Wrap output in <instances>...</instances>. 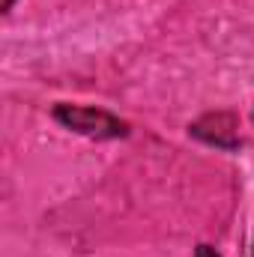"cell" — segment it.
Wrapping results in <instances>:
<instances>
[{
  "label": "cell",
  "mask_w": 254,
  "mask_h": 257,
  "mask_svg": "<svg viewBox=\"0 0 254 257\" xmlns=\"http://www.w3.org/2000/svg\"><path fill=\"white\" fill-rule=\"evenodd\" d=\"M251 257H254V239H251Z\"/></svg>",
  "instance_id": "cell-5"
},
{
  "label": "cell",
  "mask_w": 254,
  "mask_h": 257,
  "mask_svg": "<svg viewBox=\"0 0 254 257\" xmlns=\"http://www.w3.org/2000/svg\"><path fill=\"white\" fill-rule=\"evenodd\" d=\"M12 6H15V0H3V3H0V12H9Z\"/></svg>",
  "instance_id": "cell-4"
},
{
  "label": "cell",
  "mask_w": 254,
  "mask_h": 257,
  "mask_svg": "<svg viewBox=\"0 0 254 257\" xmlns=\"http://www.w3.org/2000/svg\"><path fill=\"white\" fill-rule=\"evenodd\" d=\"M51 117L69 132H78L84 138H93V141H117V138H126L129 135V123L120 120L117 114L105 111V108H93V105H69L60 102L54 105Z\"/></svg>",
  "instance_id": "cell-1"
},
{
  "label": "cell",
  "mask_w": 254,
  "mask_h": 257,
  "mask_svg": "<svg viewBox=\"0 0 254 257\" xmlns=\"http://www.w3.org/2000/svg\"><path fill=\"white\" fill-rule=\"evenodd\" d=\"M194 257H221L212 245H197V251H194Z\"/></svg>",
  "instance_id": "cell-3"
},
{
  "label": "cell",
  "mask_w": 254,
  "mask_h": 257,
  "mask_svg": "<svg viewBox=\"0 0 254 257\" xmlns=\"http://www.w3.org/2000/svg\"><path fill=\"white\" fill-rule=\"evenodd\" d=\"M189 135L215 150H239L242 147L239 117L233 111H209V114L197 117L189 126Z\"/></svg>",
  "instance_id": "cell-2"
}]
</instances>
